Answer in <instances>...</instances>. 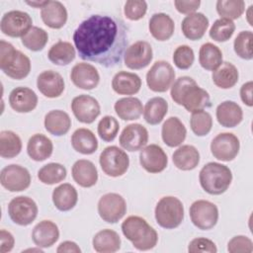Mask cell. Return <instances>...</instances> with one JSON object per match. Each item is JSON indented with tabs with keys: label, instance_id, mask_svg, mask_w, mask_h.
<instances>
[{
	"label": "cell",
	"instance_id": "cell-2",
	"mask_svg": "<svg viewBox=\"0 0 253 253\" xmlns=\"http://www.w3.org/2000/svg\"><path fill=\"white\" fill-rule=\"evenodd\" d=\"M170 95L177 105L183 106L189 113L211 106L208 91L201 88L195 79L189 76H182L176 79L171 86Z\"/></svg>",
	"mask_w": 253,
	"mask_h": 253
},
{
	"label": "cell",
	"instance_id": "cell-57",
	"mask_svg": "<svg viewBox=\"0 0 253 253\" xmlns=\"http://www.w3.org/2000/svg\"><path fill=\"white\" fill-rule=\"evenodd\" d=\"M28 5H30V6H32V7H35V8H42L44 5H45V3H46V1H41V2H35V1H32V2H26Z\"/></svg>",
	"mask_w": 253,
	"mask_h": 253
},
{
	"label": "cell",
	"instance_id": "cell-1",
	"mask_svg": "<svg viewBox=\"0 0 253 253\" xmlns=\"http://www.w3.org/2000/svg\"><path fill=\"white\" fill-rule=\"evenodd\" d=\"M73 42L81 59L112 68L123 60L128 44V28L121 18L94 14L76 28Z\"/></svg>",
	"mask_w": 253,
	"mask_h": 253
},
{
	"label": "cell",
	"instance_id": "cell-26",
	"mask_svg": "<svg viewBox=\"0 0 253 253\" xmlns=\"http://www.w3.org/2000/svg\"><path fill=\"white\" fill-rule=\"evenodd\" d=\"M71 174L74 182L83 188H91L98 181V171L95 164L87 159H79L72 166Z\"/></svg>",
	"mask_w": 253,
	"mask_h": 253
},
{
	"label": "cell",
	"instance_id": "cell-46",
	"mask_svg": "<svg viewBox=\"0 0 253 253\" xmlns=\"http://www.w3.org/2000/svg\"><path fill=\"white\" fill-rule=\"evenodd\" d=\"M190 126L192 131L197 136H205L211 129L212 118L210 113L204 110L193 112L190 119Z\"/></svg>",
	"mask_w": 253,
	"mask_h": 253
},
{
	"label": "cell",
	"instance_id": "cell-30",
	"mask_svg": "<svg viewBox=\"0 0 253 253\" xmlns=\"http://www.w3.org/2000/svg\"><path fill=\"white\" fill-rule=\"evenodd\" d=\"M53 151V144L50 138L42 133L32 135L27 144V152L31 159L41 162L49 158Z\"/></svg>",
	"mask_w": 253,
	"mask_h": 253
},
{
	"label": "cell",
	"instance_id": "cell-4",
	"mask_svg": "<svg viewBox=\"0 0 253 253\" xmlns=\"http://www.w3.org/2000/svg\"><path fill=\"white\" fill-rule=\"evenodd\" d=\"M0 68L8 77L15 80L26 78L31 71V60L10 42L0 41Z\"/></svg>",
	"mask_w": 253,
	"mask_h": 253
},
{
	"label": "cell",
	"instance_id": "cell-41",
	"mask_svg": "<svg viewBox=\"0 0 253 253\" xmlns=\"http://www.w3.org/2000/svg\"><path fill=\"white\" fill-rule=\"evenodd\" d=\"M22 150V140L20 136L12 130H2L0 132V156L2 158H14Z\"/></svg>",
	"mask_w": 253,
	"mask_h": 253
},
{
	"label": "cell",
	"instance_id": "cell-22",
	"mask_svg": "<svg viewBox=\"0 0 253 253\" xmlns=\"http://www.w3.org/2000/svg\"><path fill=\"white\" fill-rule=\"evenodd\" d=\"M59 238L58 226L51 220H42L36 224L32 231V239L36 246L48 248Z\"/></svg>",
	"mask_w": 253,
	"mask_h": 253
},
{
	"label": "cell",
	"instance_id": "cell-13",
	"mask_svg": "<svg viewBox=\"0 0 253 253\" xmlns=\"http://www.w3.org/2000/svg\"><path fill=\"white\" fill-rule=\"evenodd\" d=\"M0 183L10 192H22L30 187L31 174L27 168L21 165L10 164L1 170Z\"/></svg>",
	"mask_w": 253,
	"mask_h": 253
},
{
	"label": "cell",
	"instance_id": "cell-12",
	"mask_svg": "<svg viewBox=\"0 0 253 253\" xmlns=\"http://www.w3.org/2000/svg\"><path fill=\"white\" fill-rule=\"evenodd\" d=\"M98 213L108 223H116L126 212V200L117 193H107L98 202Z\"/></svg>",
	"mask_w": 253,
	"mask_h": 253
},
{
	"label": "cell",
	"instance_id": "cell-18",
	"mask_svg": "<svg viewBox=\"0 0 253 253\" xmlns=\"http://www.w3.org/2000/svg\"><path fill=\"white\" fill-rule=\"evenodd\" d=\"M120 145L130 152L141 150L148 142V131L140 124L127 125L122 131Z\"/></svg>",
	"mask_w": 253,
	"mask_h": 253
},
{
	"label": "cell",
	"instance_id": "cell-10",
	"mask_svg": "<svg viewBox=\"0 0 253 253\" xmlns=\"http://www.w3.org/2000/svg\"><path fill=\"white\" fill-rule=\"evenodd\" d=\"M32 27V17L27 12L20 10H12L5 13L0 22L1 32L11 38H23Z\"/></svg>",
	"mask_w": 253,
	"mask_h": 253
},
{
	"label": "cell",
	"instance_id": "cell-27",
	"mask_svg": "<svg viewBox=\"0 0 253 253\" xmlns=\"http://www.w3.org/2000/svg\"><path fill=\"white\" fill-rule=\"evenodd\" d=\"M148 29L151 36L156 41L165 42L173 36L175 24L169 15L165 13H155L149 19Z\"/></svg>",
	"mask_w": 253,
	"mask_h": 253
},
{
	"label": "cell",
	"instance_id": "cell-36",
	"mask_svg": "<svg viewBox=\"0 0 253 253\" xmlns=\"http://www.w3.org/2000/svg\"><path fill=\"white\" fill-rule=\"evenodd\" d=\"M114 109L118 117L124 121L137 120L143 113L142 103L136 97H125L119 99L115 103Z\"/></svg>",
	"mask_w": 253,
	"mask_h": 253
},
{
	"label": "cell",
	"instance_id": "cell-20",
	"mask_svg": "<svg viewBox=\"0 0 253 253\" xmlns=\"http://www.w3.org/2000/svg\"><path fill=\"white\" fill-rule=\"evenodd\" d=\"M37 87L46 98L59 97L65 88L63 77L56 71L45 70L39 74L37 78Z\"/></svg>",
	"mask_w": 253,
	"mask_h": 253
},
{
	"label": "cell",
	"instance_id": "cell-44",
	"mask_svg": "<svg viewBox=\"0 0 253 253\" xmlns=\"http://www.w3.org/2000/svg\"><path fill=\"white\" fill-rule=\"evenodd\" d=\"M216 12L221 18L235 20L241 17L245 11L243 0H218L215 4Z\"/></svg>",
	"mask_w": 253,
	"mask_h": 253
},
{
	"label": "cell",
	"instance_id": "cell-54",
	"mask_svg": "<svg viewBox=\"0 0 253 253\" xmlns=\"http://www.w3.org/2000/svg\"><path fill=\"white\" fill-rule=\"evenodd\" d=\"M0 239H1V246H0V252L1 253H7L10 252L15 244V238L12 235L11 232L1 229L0 231Z\"/></svg>",
	"mask_w": 253,
	"mask_h": 253
},
{
	"label": "cell",
	"instance_id": "cell-11",
	"mask_svg": "<svg viewBox=\"0 0 253 253\" xmlns=\"http://www.w3.org/2000/svg\"><path fill=\"white\" fill-rule=\"evenodd\" d=\"M190 217L193 224L201 230L211 229L218 220L217 207L207 200L195 201L190 207Z\"/></svg>",
	"mask_w": 253,
	"mask_h": 253
},
{
	"label": "cell",
	"instance_id": "cell-34",
	"mask_svg": "<svg viewBox=\"0 0 253 253\" xmlns=\"http://www.w3.org/2000/svg\"><path fill=\"white\" fill-rule=\"evenodd\" d=\"M172 160L178 169L190 171L198 166L200 162V152L195 146L185 144L174 151Z\"/></svg>",
	"mask_w": 253,
	"mask_h": 253
},
{
	"label": "cell",
	"instance_id": "cell-56",
	"mask_svg": "<svg viewBox=\"0 0 253 253\" xmlns=\"http://www.w3.org/2000/svg\"><path fill=\"white\" fill-rule=\"evenodd\" d=\"M56 252H57V253H63V252H68V253H71V252H73V253H80V252H81V249H80V247H79L75 242L67 240V241L61 242V243L58 245V247H57V249H56Z\"/></svg>",
	"mask_w": 253,
	"mask_h": 253
},
{
	"label": "cell",
	"instance_id": "cell-52",
	"mask_svg": "<svg viewBox=\"0 0 253 253\" xmlns=\"http://www.w3.org/2000/svg\"><path fill=\"white\" fill-rule=\"evenodd\" d=\"M188 251L190 253H216L217 248L214 242L205 237L194 238L188 245Z\"/></svg>",
	"mask_w": 253,
	"mask_h": 253
},
{
	"label": "cell",
	"instance_id": "cell-49",
	"mask_svg": "<svg viewBox=\"0 0 253 253\" xmlns=\"http://www.w3.org/2000/svg\"><path fill=\"white\" fill-rule=\"evenodd\" d=\"M173 62L179 69H189L195 60V53L192 47L187 44H182L176 47L173 53Z\"/></svg>",
	"mask_w": 253,
	"mask_h": 253
},
{
	"label": "cell",
	"instance_id": "cell-50",
	"mask_svg": "<svg viewBox=\"0 0 253 253\" xmlns=\"http://www.w3.org/2000/svg\"><path fill=\"white\" fill-rule=\"evenodd\" d=\"M147 11V3L143 0H127L125 3V16L130 21H138L144 17Z\"/></svg>",
	"mask_w": 253,
	"mask_h": 253
},
{
	"label": "cell",
	"instance_id": "cell-7",
	"mask_svg": "<svg viewBox=\"0 0 253 253\" xmlns=\"http://www.w3.org/2000/svg\"><path fill=\"white\" fill-rule=\"evenodd\" d=\"M99 163L107 176L120 177L127 171L129 158L126 151L116 145H111L103 149L99 157Z\"/></svg>",
	"mask_w": 253,
	"mask_h": 253
},
{
	"label": "cell",
	"instance_id": "cell-51",
	"mask_svg": "<svg viewBox=\"0 0 253 253\" xmlns=\"http://www.w3.org/2000/svg\"><path fill=\"white\" fill-rule=\"evenodd\" d=\"M227 251L229 253H252L253 242L244 235H236L227 243Z\"/></svg>",
	"mask_w": 253,
	"mask_h": 253
},
{
	"label": "cell",
	"instance_id": "cell-29",
	"mask_svg": "<svg viewBox=\"0 0 253 253\" xmlns=\"http://www.w3.org/2000/svg\"><path fill=\"white\" fill-rule=\"evenodd\" d=\"M112 88L119 95H134L141 88V79L135 73L122 70L114 75Z\"/></svg>",
	"mask_w": 253,
	"mask_h": 253
},
{
	"label": "cell",
	"instance_id": "cell-28",
	"mask_svg": "<svg viewBox=\"0 0 253 253\" xmlns=\"http://www.w3.org/2000/svg\"><path fill=\"white\" fill-rule=\"evenodd\" d=\"M215 117L221 126L234 127L242 122L243 111L237 103L224 101L216 107Z\"/></svg>",
	"mask_w": 253,
	"mask_h": 253
},
{
	"label": "cell",
	"instance_id": "cell-55",
	"mask_svg": "<svg viewBox=\"0 0 253 253\" xmlns=\"http://www.w3.org/2000/svg\"><path fill=\"white\" fill-rule=\"evenodd\" d=\"M252 89H253V82L248 81L244 83L240 88V98L241 101L248 107L253 106L252 101Z\"/></svg>",
	"mask_w": 253,
	"mask_h": 253
},
{
	"label": "cell",
	"instance_id": "cell-38",
	"mask_svg": "<svg viewBox=\"0 0 253 253\" xmlns=\"http://www.w3.org/2000/svg\"><path fill=\"white\" fill-rule=\"evenodd\" d=\"M76 55L75 48L69 42L58 41L51 45L47 52L49 61L55 65L64 66L74 60Z\"/></svg>",
	"mask_w": 253,
	"mask_h": 253
},
{
	"label": "cell",
	"instance_id": "cell-58",
	"mask_svg": "<svg viewBox=\"0 0 253 253\" xmlns=\"http://www.w3.org/2000/svg\"><path fill=\"white\" fill-rule=\"evenodd\" d=\"M252 8H253V6H252V5H250V6H249V8H248V11H247V21H248V23H249V25H250V26H253V24H252V21H251V13H252Z\"/></svg>",
	"mask_w": 253,
	"mask_h": 253
},
{
	"label": "cell",
	"instance_id": "cell-33",
	"mask_svg": "<svg viewBox=\"0 0 253 253\" xmlns=\"http://www.w3.org/2000/svg\"><path fill=\"white\" fill-rule=\"evenodd\" d=\"M73 149L81 154H93L98 149V140L94 132L89 128H77L71 135Z\"/></svg>",
	"mask_w": 253,
	"mask_h": 253
},
{
	"label": "cell",
	"instance_id": "cell-14",
	"mask_svg": "<svg viewBox=\"0 0 253 253\" xmlns=\"http://www.w3.org/2000/svg\"><path fill=\"white\" fill-rule=\"evenodd\" d=\"M240 142L232 132H220L211 142V152L220 161H232L238 154Z\"/></svg>",
	"mask_w": 253,
	"mask_h": 253
},
{
	"label": "cell",
	"instance_id": "cell-43",
	"mask_svg": "<svg viewBox=\"0 0 253 253\" xmlns=\"http://www.w3.org/2000/svg\"><path fill=\"white\" fill-rule=\"evenodd\" d=\"M48 41V34L45 30L33 26L32 29L22 38V44L32 51L43 49Z\"/></svg>",
	"mask_w": 253,
	"mask_h": 253
},
{
	"label": "cell",
	"instance_id": "cell-31",
	"mask_svg": "<svg viewBox=\"0 0 253 253\" xmlns=\"http://www.w3.org/2000/svg\"><path fill=\"white\" fill-rule=\"evenodd\" d=\"M43 124L47 132L55 136H61L69 131L71 119L64 111L51 110L44 116Z\"/></svg>",
	"mask_w": 253,
	"mask_h": 253
},
{
	"label": "cell",
	"instance_id": "cell-17",
	"mask_svg": "<svg viewBox=\"0 0 253 253\" xmlns=\"http://www.w3.org/2000/svg\"><path fill=\"white\" fill-rule=\"evenodd\" d=\"M139 163L146 172L155 174L165 170L168 164V158L161 146L149 144L140 150Z\"/></svg>",
	"mask_w": 253,
	"mask_h": 253
},
{
	"label": "cell",
	"instance_id": "cell-15",
	"mask_svg": "<svg viewBox=\"0 0 253 253\" xmlns=\"http://www.w3.org/2000/svg\"><path fill=\"white\" fill-rule=\"evenodd\" d=\"M71 111L78 122L92 124L100 115L101 107L97 99L90 95H79L71 102Z\"/></svg>",
	"mask_w": 253,
	"mask_h": 253
},
{
	"label": "cell",
	"instance_id": "cell-48",
	"mask_svg": "<svg viewBox=\"0 0 253 253\" xmlns=\"http://www.w3.org/2000/svg\"><path fill=\"white\" fill-rule=\"evenodd\" d=\"M120 129V125L117 119L112 116L103 117L97 126V131L101 139L106 142L113 141Z\"/></svg>",
	"mask_w": 253,
	"mask_h": 253
},
{
	"label": "cell",
	"instance_id": "cell-42",
	"mask_svg": "<svg viewBox=\"0 0 253 253\" xmlns=\"http://www.w3.org/2000/svg\"><path fill=\"white\" fill-rule=\"evenodd\" d=\"M66 168L62 164L56 162L47 163L38 171L39 180L45 185H54L60 183L66 178Z\"/></svg>",
	"mask_w": 253,
	"mask_h": 253
},
{
	"label": "cell",
	"instance_id": "cell-9",
	"mask_svg": "<svg viewBox=\"0 0 253 253\" xmlns=\"http://www.w3.org/2000/svg\"><path fill=\"white\" fill-rule=\"evenodd\" d=\"M38 211L37 203L27 196L13 198L8 205V214L11 220L21 226L31 224L37 218Z\"/></svg>",
	"mask_w": 253,
	"mask_h": 253
},
{
	"label": "cell",
	"instance_id": "cell-40",
	"mask_svg": "<svg viewBox=\"0 0 253 253\" xmlns=\"http://www.w3.org/2000/svg\"><path fill=\"white\" fill-rule=\"evenodd\" d=\"M199 62L206 70H215L223 62L220 48L211 42L202 44L199 51Z\"/></svg>",
	"mask_w": 253,
	"mask_h": 253
},
{
	"label": "cell",
	"instance_id": "cell-21",
	"mask_svg": "<svg viewBox=\"0 0 253 253\" xmlns=\"http://www.w3.org/2000/svg\"><path fill=\"white\" fill-rule=\"evenodd\" d=\"M10 107L17 113H30L38 106V96L28 87H16L9 95Z\"/></svg>",
	"mask_w": 253,
	"mask_h": 253
},
{
	"label": "cell",
	"instance_id": "cell-6",
	"mask_svg": "<svg viewBox=\"0 0 253 253\" xmlns=\"http://www.w3.org/2000/svg\"><path fill=\"white\" fill-rule=\"evenodd\" d=\"M154 215L158 225L165 229H174L184 219V206L178 198L166 196L156 204Z\"/></svg>",
	"mask_w": 253,
	"mask_h": 253
},
{
	"label": "cell",
	"instance_id": "cell-39",
	"mask_svg": "<svg viewBox=\"0 0 253 253\" xmlns=\"http://www.w3.org/2000/svg\"><path fill=\"white\" fill-rule=\"evenodd\" d=\"M168 112V103L162 97H153L149 99L143 109V118L151 126L161 123Z\"/></svg>",
	"mask_w": 253,
	"mask_h": 253
},
{
	"label": "cell",
	"instance_id": "cell-23",
	"mask_svg": "<svg viewBox=\"0 0 253 253\" xmlns=\"http://www.w3.org/2000/svg\"><path fill=\"white\" fill-rule=\"evenodd\" d=\"M41 17L45 26L50 29H61L67 22V10L59 1H46L41 9Z\"/></svg>",
	"mask_w": 253,
	"mask_h": 253
},
{
	"label": "cell",
	"instance_id": "cell-19",
	"mask_svg": "<svg viewBox=\"0 0 253 253\" xmlns=\"http://www.w3.org/2000/svg\"><path fill=\"white\" fill-rule=\"evenodd\" d=\"M72 83L79 89L92 90L99 85L100 75L95 66L90 63H76L70 72Z\"/></svg>",
	"mask_w": 253,
	"mask_h": 253
},
{
	"label": "cell",
	"instance_id": "cell-35",
	"mask_svg": "<svg viewBox=\"0 0 253 253\" xmlns=\"http://www.w3.org/2000/svg\"><path fill=\"white\" fill-rule=\"evenodd\" d=\"M121 237L115 230L106 228L94 235L92 245L99 253H113L121 248Z\"/></svg>",
	"mask_w": 253,
	"mask_h": 253
},
{
	"label": "cell",
	"instance_id": "cell-37",
	"mask_svg": "<svg viewBox=\"0 0 253 253\" xmlns=\"http://www.w3.org/2000/svg\"><path fill=\"white\" fill-rule=\"evenodd\" d=\"M211 78L214 85L218 88L230 89L238 82L239 73L234 64L224 61L212 71Z\"/></svg>",
	"mask_w": 253,
	"mask_h": 253
},
{
	"label": "cell",
	"instance_id": "cell-5",
	"mask_svg": "<svg viewBox=\"0 0 253 253\" xmlns=\"http://www.w3.org/2000/svg\"><path fill=\"white\" fill-rule=\"evenodd\" d=\"M201 187L210 195H221L230 186L232 173L229 167L217 162H209L199 173Z\"/></svg>",
	"mask_w": 253,
	"mask_h": 253
},
{
	"label": "cell",
	"instance_id": "cell-16",
	"mask_svg": "<svg viewBox=\"0 0 253 253\" xmlns=\"http://www.w3.org/2000/svg\"><path fill=\"white\" fill-rule=\"evenodd\" d=\"M125 65L132 70L142 69L149 65L153 58L152 47L145 41H137L129 45L125 52Z\"/></svg>",
	"mask_w": 253,
	"mask_h": 253
},
{
	"label": "cell",
	"instance_id": "cell-47",
	"mask_svg": "<svg viewBox=\"0 0 253 253\" xmlns=\"http://www.w3.org/2000/svg\"><path fill=\"white\" fill-rule=\"evenodd\" d=\"M252 40L253 33L251 31H241L236 36L233 42V49L240 58L245 60H251L253 58Z\"/></svg>",
	"mask_w": 253,
	"mask_h": 253
},
{
	"label": "cell",
	"instance_id": "cell-45",
	"mask_svg": "<svg viewBox=\"0 0 253 253\" xmlns=\"http://www.w3.org/2000/svg\"><path fill=\"white\" fill-rule=\"evenodd\" d=\"M234 31L235 24L233 23V21L225 18H220L214 21L210 29L209 34L213 41L217 42H224L232 37Z\"/></svg>",
	"mask_w": 253,
	"mask_h": 253
},
{
	"label": "cell",
	"instance_id": "cell-25",
	"mask_svg": "<svg viewBox=\"0 0 253 253\" xmlns=\"http://www.w3.org/2000/svg\"><path fill=\"white\" fill-rule=\"evenodd\" d=\"M187 135V129L184 124L177 117L167 119L161 128V137L163 142L169 147H176L184 142Z\"/></svg>",
	"mask_w": 253,
	"mask_h": 253
},
{
	"label": "cell",
	"instance_id": "cell-53",
	"mask_svg": "<svg viewBox=\"0 0 253 253\" xmlns=\"http://www.w3.org/2000/svg\"><path fill=\"white\" fill-rule=\"evenodd\" d=\"M174 5L176 7V10L181 14L190 15L192 13H195L196 10L201 5L200 0H193V1H183V0H176L174 1Z\"/></svg>",
	"mask_w": 253,
	"mask_h": 253
},
{
	"label": "cell",
	"instance_id": "cell-24",
	"mask_svg": "<svg viewBox=\"0 0 253 253\" xmlns=\"http://www.w3.org/2000/svg\"><path fill=\"white\" fill-rule=\"evenodd\" d=\"M209 28V19L203 13L187 15L181 24L182 33L190 41L201 40Z\"/></svg>",
	"mask_w": 253,
	"mask_h": 253
},
{
	"label": "cell",
	"instance_id": "cell-8",
	"mask_svg": "<svg viewBox=\"0 0 253 253\" xmlns=\"http://www.w3.org/2000/svg\"><path fill=\"white\" fill-rule=\"evenodd\" d=\"M175 76L174 68L169 62L165 60H158L154 62L147 71L146 84L151 91L163 93L171 88L174 83Z\"/></svg>",
	"mask_w": 253,
	"mask_h": 253
},
{
	"label": "cell",
	"instance_id": "cell-3",
	"mask_svg": "<svg viewBox=\"0 0 253 253\" xmlns=\"http://www.w3.org/2000/svg\"><path fill=\"white\" fill-rule=\"evenodd\" d=\"M122 231L133 247L140 251L154 248L158 241L156 230L148 222L138 215H130L122 223Z\"/></svg>",
	"mask_w": 253,
	"mask_h": 253
},
{
	"label": "cell",
	"instance_id": "cell-32",
	"mask_svg": "<svg viewBox=\"0 0 253 253\" xmlns=\"http://www.w3.org/2000/svg\"><path fill=\"white\" fill-rule=\"evenodd\" d=\"M52 203L60 211H71L78 202L76 189L69 183H63L52 191Z\"/></svg>",
	"mask_w": 253,
	"mask_h": 253
}]
</instances>
